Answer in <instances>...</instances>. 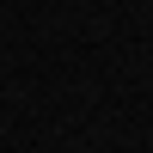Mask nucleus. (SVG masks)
Instances as JSON below:
<instances>
[]
</instances>
